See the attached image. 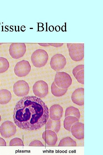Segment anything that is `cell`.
<instances>
[{
  "mask_svg": "<svg viewBox=\"0 0 103 155\" xmlns=\"http://www.w3.org/2000/svg\"><path fill=\"white\" fill-rule=\"evenodd\" d=\"M31 66L27 61L23 60L17 63L14 69L15 74L17 76L24 77L27 75L30 72Z\"/></svg>",
  "mask_w": 103,
  "mask_h": 155,
  "instance_id": "obj_8",
  "label": "cell"
},
{
  "mask_svg": "<svg viewBox=\"0 0 103 155\" xmlns=\"http://www.w3.org/2000/svg\"><path fill=\"white\" fill-rule=\"evenodd\" d=\"M42 137L47 145L51 146L55 145L58 139L56 133L49 130H46L43 132Z\"/></svg>",
  "mask_w": 103,
  "mask_h": 155,
  "instance_id": "obj_13",
  "label": "cell"
},
{
  "mask_svg": "<svg viewBox=\"0 0 103 155\" xmlns=\"http://www.w3.org/2000/svg\"><path fill=\"white\" fill-rule=\"evenodd\" d=\"M9 63L4 57H0V73H2L7 71L9 67Z\"/></svg>",
  "mask_w": 103,
  "mask_h": 155,
  "instance_id": "obj_21",
  "label": "cell"
},
{
  "mask_svg": "<svg viewBox=\"0 0 103 155\" xmlns=\"http://www.w3.org/2000/svg\"><path fill=\"white\" fill-rule=\"evenodd\" d=\"M6 143L5 140L0 137V146H6Z\"/></svg>",
  "mask_w": 103,
  "mask_h": 155,
  "instance_id": "obj_27",
  "label": "cell"
},
{
  "mask_svg": "<svg viewBox=\"0 0 103 155\" xmlns=\"http://www.w3.org/2000/svg\"><path fill=\"white\" fill-rule=\"evenodd\" d=\"M73 116L79 119L80 117V114L79 109L74 107L70 106L66 109L65 117L68 116Z\"/></svg>",
  "mask_w": 103,
  "mask_h": 155,
  "instance_id": "obj_19",
  "label": "cell"
},
{
  "mask_svg": "<svg viewBox=\"0 0 103 155\" xmlns=\"http://www.w3.org/2000/svg\"><path fill=\"white\" fill-rule=\"evenodd\" d=\"M29 146H44L40 141L35 140L31 142L29 144Z\"/></svg>",
  "mask_w": 103,
  "mask_h": 155,
  "instance_id": "obj_26",
  "label": "cell"
},
{
  "mask_svg": "<svg viewBox=\"0 0 103 155\" xmlns=\"http://www.w3.org/2000/svg\"><path fill=\"white\" fill-rule=\"evenodd\" d=\"M32 89L35 95L40 98L44 97L48 93V85L43 80L36 82L33 86Z\"/></svg>",
  "mask_w": 103,
  "mask_h": 155,
  "instance_id": "obj_7",
  "label": "cell"
},
{
  "mask_svg": "<svg viewBox=\"0 0 103 155\" xmlns=\"http://www.w3.org/2000/svg\"><path fill=\"white\" fill-rule=\"evenodd\" d=\"M12 95L11 92L6 89L0 90V104H6L11 100Z\"/></svg>",
  "mask_w": 103,
  "mask_h": 155,
  "instance_id": "obj_16",
  "label": "cell"
},
{
  "mask_svg": "<svg viewBox=\"0 0 103 155\" xmlns=\"http://www.w3.org/2000/svg\"><path fill=\"white\" fill-rule=\"evenodd\" d=\"M77 143L76 141L70 137H66L61 139L58 146H76Z\"/></svg>",
  "mask_w": 103,
  "mask_h": 155,
  "instance_id": "obj_20",
  "label": "cell"
},
{
  "mask_svg": "<svg viewBox=\"0 0 103 155\" xmlns=\"http://www.w3.org/2000/svg\"><path fill=\"white\" fill-rule=\"evenodd\" d=\"M13 117L19 128L28 131L38 129L49 118V111L45 103L35 96L23 97L16 104Z\"/></svg>",
  "mask_w": 103,
  "mask_h": 155,
  "instance_id": "obj_1",
  "label": "cell"
},
{
  "mask_svg": "<svg viewBox=\"0 0 103 155\" xmlns=\"http://www.w3.org/2000/svg\"><path fill=\"white\" fill-rule=\"evenodd\" d=\"M84 89L81 88L75 90L72 93L71 99L74 103L79 106H82L84 104Z\"/></svg>",
  "mask_w": 103,
  "mask_h": 155,
  "instance_id": "obj_14",
  "label": "cell"
},
{
  "mask_svg": "<svg viewBox=\"0 0 103 155\" xmlns=\"http://www.w3.org/2000/svg\"><path fill=\"white\" fill-rule=\"evenodd\" d=\"M78 122V119L75 117L71 116H67L65 117L64 121V127L68 131H70L72 126Z\"/></svg>",
  "mask_w": 103,
  "mask_h": 155,
  "instance_id": "obj_17",
  "label": "cell"
},
{
  "mask_svg": "<svg viewBox=\"0 0 103 155\" xmlns=\"http://www.w3.org/2000/svg\"><path fill=\"white\" fill-rule=\"evenodd\" d=\"M70 131L72 135L78 140L84 137V124L79 122L74 123Z\"/></svg>",
  "mask_w": 103,
  "mask_h": 155,
  "instance_id": "obj_11",
  "label": "cell"
},
{
  "mask_svg": "<svg viewBox=\"0 0 103 155\" xmlns=\"http://www.w3.org/2000/svg\"><path fill=\"white\" fill-rule=\"evenodd\" d=\"M67 46L70 57L73 60L77 61L83 59L84 56V43H68Z\"/></svg>",
  "mask_w": 103,
  "mask_h": 155,
  "instance_id": "obj_2",
  "label": "cell"
},
{
  "mask_svg": "<svg viewBox=\"0 0 103 155\" xmlns=\"http://www.w3.org/2000/svg\"><path fill=\"white\" fill-rule=\"evenodd\" d=\"M84 69L79 71L75 77L79 83L82 84H84Z\"/></svg>",
  "mask_w": 103,
  "mask_h": 155,
  "instance_id": "obj_23",
  "label": "cell"
},
{
  "mask_svg": "<svg viewBox=\"0 0 103 155\" xmlns=\"http://www.w3.org/2000/svg\"><path fill=\"white\" fill-rule=\"evenodd\" d=\"M1 120V115H0V122Z\"/></svg>",
  "mask_w": 103,
  "mask_h": 155,
  "instance_id": "obj_29",
  "label": "cell"
},
{
  "mask_svg": "<svg viewBox=\"0 0 103 155\" xmlns=\"http://www.w3.org/2000/svg\"><path fill=\"white\" fill-rule=\"evenodd\" d=\"M10 146H24L22 140L19 138L15 137L12 139L10 142Z\"/></svg>",
  "mask_w": 103,
  "mask_h": 155,
  "instance_id": "obj_22",
  "label": "cell"
},
{
  "mask_svg": "<svg viewBox=\"0 0 103 155\" xmlns=\"http://www.w3.org/2000/svg\"><path fill=\"white\" fill-rule=\"evenodd\" d=\"M68 90L67 89H63L58 86L54 82L51 86V92L53 95L56 97H60L64 95Z\"/></svg>",
  "mask_w": 103,
  "mask_h": 155,
  "instance_id": "obj_18",
  "label": "cell"
},
{
  "mask_svg": "<svg viewBox=\"0 0 103 155\" xmlns=\"http://www.w3.org/2000/svg\"><path fill=\"white\" fill-rule=\"evenodd\" d=\"M58 87L63 89L68 88L72 83V79L70 75L64 72H57L54 81Z\"/></svg>",
  "mask_w": 103,
  "mask_h": 155,
  "instance_id": "obj_4",
  "label": "cell"
},
{
  "mask_svg": "<svg viewBox=\"0 0 103 155\" xmlns=\"http://www.w3.org/2000/svg\"><path fill=\"white\" fill-rule=\"evenodd\" d=\"M48 59L47 53L45 50L39 49L35 51L31 56V61L33 65L37 67L44 66Z\"/></svg>",
  "mask_w": 103,
  "mask_h": 155,
  "instance_id": "obj_3",
  "label": "cell"
},
{
  "mask_svg": "<svg viewBox=\"0 0 103 155\" xmlns=\"http://www.w3.org/2000/svg\"><path fill=\"white\" fill-rule=\"evenodd\" d=\"M65 57L61 54H56L51 58L50 65L51 68L58 71L63 69L66 64Z\"/></svg>",
  "mask_w": 103,
  "mask_h": 155,
  "instance_id": "obj_9",
  "label": "cell"
},
{
  "mask_svg": "<svg viewBox=\"0 0 103 155\" xmlns=\"http://www.w3.org/2000/svg\"><path fill=\"white\" fill-rule=\"evenodd\" d=\"M16 131V126L12 122L7 121L3 122L0 127V133L5 138H9L14 135Z\"/></svg>",
  "mask_w": 103,
  "mask_h": 155,
  "instance_id": "obj_6",
  "label": "cell"
},
{
  "mask_svg": "<svg viewBox=\"0 0 103 155\" xmlns=\"http://www.w3.org/2000/svg\"><path fill=\"white\" fill-rule=\"evenodd\" d=\"M84 65H80L76 67L73 69L72 73L74 77L79 71L84 69Z\"/></svg>",
  "mask_w": 103,
  "mask_h": 155,
  "instance_id": "obj_24",
  "label": "cell"
},
{
  "mask_svg": "<svg viewBox=\"0 0 103 155\" xmlns=\"http://www.w3.org/2000/svg\"><path fill=\"white\" fill-rule=\"evenodd\" d=\"M26 51V46L24 43H12L9 49V52L11 57L18 59L24 56Z\"/></svg>",
  "mask_w": 103,
  "mask_h": 155,
  "instance_id": "obj_5",
  "label": "cell"
},
{
  "mask_svg": "<svg viewBox=\"0 0 103 155\" xmlns=\"http://www.w3.org/2000/svg\"><path fill=\"white\" fill-rule=\"evenodd\" d=\"M3 44V43H0V45L2 44Z\"/></svg>",
  "mask_w": 103,
  "mask_h": 155,
  "instance_id": "obj_30",
  "label": "cell"
},
{
  "mask_svg": "<svg viewBox=\"0 0 103 155\" xmlns=\"http://www.w3.org/2000/svg\"><path fill=\"white\" fill-rule=\"evenodd\" d=\"M60 27L59 26H56L55 29L56 31L58 32L60 31Z\"/></svg>",
  "mask_w": 103,
  "mask_h": 155,
  "instance_id": "obj_28",
  "label": "cell"
},
{
  "mask_svg": "<svg viewBox=\"0 0 103 155\" xmlns=\"http://www.w3.org/2000/svg\"><path fill=\"white\" fill-rule=\"evenodd\" d=\"M13 90L17 96L23 97L28 94L29 87L28 84L25 81L19 80L14 84Z\"/></svg>",
  "mask_w": 103,
  "mask_h": 155,
  "instance_id": "obj_10",
  "label": "cell"
},
{
  "mask_svg": "<svg viewBox=\"0 0 103 155\" xmlns=\"http://www.w3.org/2000/svg\"><path fill=\"white\" fill-rule=\"evenodd\" d=\"M64 43H38V44L40 46H52L55 47H60L62 46Z\"/></svg>",
  "mask_w": 103,
  "mask_h": 155,
  "instance_id": "obj_25",
  "label": "cell"
},
{
  "mask_svg": "<svg viewBox=\"0 0 103 155\" xmlns=\"http://www.w3.org/2000/svg\"><path fill=\"white\" fill-rule=\"evenodd\" d=\"M63 108L60 105L55 104L51 106L49 111V117L55 121L60 120L63 113Z\"/></svg>",
  "mask_w": 103,
  "mask_h": 155,
  "instance_id": "obj_12",
  "label": "cell"
},
{
  "mask_svg": "<svg viewBox=\"0 0 103 155\" xmlns=\"http://www.w3.org/2000/svg\"><path fill=\"white\" fill-rule=\"evenodd\" d=\"M45 124L46 130L52 131L56 133L60 130L61 126L60 120L55 121L51 119H48Z\"/></svg>",
  "mask_w": 103,
  "mask_h": 155,
  "instance_id": "obj_15",
  "label": "cell"
}]
</instances>
